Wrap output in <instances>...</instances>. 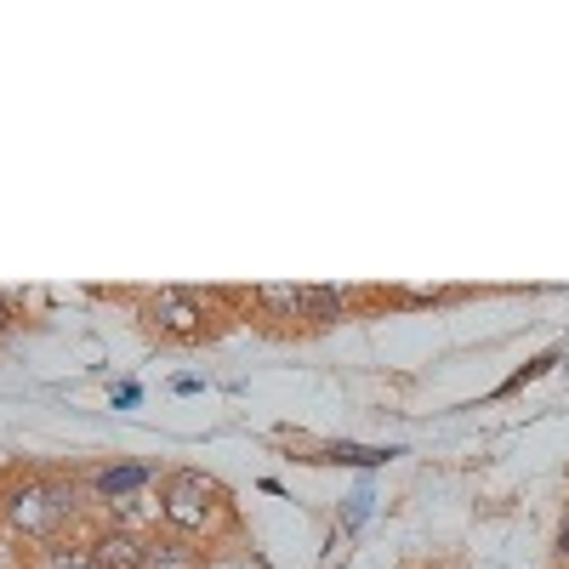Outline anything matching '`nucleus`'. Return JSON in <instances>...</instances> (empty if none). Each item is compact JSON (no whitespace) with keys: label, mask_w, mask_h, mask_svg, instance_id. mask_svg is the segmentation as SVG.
<instances>
[{"label":"nucleus","mask_w":569,"mask_h":569,"mask_svg":"<svg viewBox=\"0 0 569 569\" xmlns=\"http://www.w3.org/2000/svg\"><path fill=\"white\" fill-rule=\"evenodd\" d=\"M80 512V485L74 479H52V472H34V479L12 485L0 496V518H7V530L23 536V541H58Z\"/></svg>","instance_id":"f257e3e1"},{"label":"nucleus","mask_w":569,"mask_h":569,"mask_svg":"<svg viewBox=\"0 0 569 569\" xmlns=\"http://www.w3.org/2000/svg\"><path fill=\"white\" fill-rule=\"evenodd\" d=\"M217 512H222V485L206 479L194 467H177L160 479V518L171 536H211L217 530Z\"/></svg>","instance_id":"f03ea898"},{"label":"nucleus","mask_w":569,"mask_h":569,"mask_svg":"<svg viewBox=\"0 0 569 569\" xmlns=\"http://www.w3.org/2000/svg\"><path fill=\"white\" fill-rule=\"evenodd\" d=\"M211 319H217L211 302L200 291H182V284H166V291H154L149 302H142V325L166 342H206L217 330Z\"/></svg>","instance_id":"7ed1b4c3"},{"label":"nucleus","mask_w":569,"mask_h":569,"mask_svg":"<svg viewBox=\"0 0 569 569\" xmlns=\"http://www.w3.org/2000/svg\"><path fill=\"white\" fill-rule=\"evenodd\" d=\"M142 541H149V536L114 525V530H103V536H91L86 547H91V558H98V569H137V563H142Z\"/></svg>","instance_id":"20e7f679"},{"label":"nucleus","mask_w":569,"mask_h":569,"mask_svg":"<svg viewBox=\"0 0 569 569\" xmlns=\"http://www.w3.org/2000/svg\"><path fill=\"white\" fill-rule=\"evenodd\" d=\"M206 558H200V547L188 541V536H149L142 541V563L137 569H200Z\"/></svg>","instance_id":"39448f33"},{"label":"nucleus","mask_w":569,"mask_h":569,"mask_svg":"<svg viewBox=\"0 0 569 569\" xmlns=\"http://www.w3.org/2000/svg\"><path fill=\"white\" fill-rule=\"evenodd\" d=\"M149 479H154L149 461H114L103 472H91V496H98V501H126L131 490H142Z\"/></svg>","instance_id":"423d86ee"},{"label":"nucleus","mask_w":569,"mask_h":569,"mask_svg":"<svg viewBox=\"0 0 569 569\" xmlns=\"http://www.w3.org/2000/svg\"><path fill=\"white\" fill-rule=\"evenodd\" d=\"M268 319H302V308H308V284H257V297H251Z\"/></svg>","instance_id":"0eeeda50"},{"label":"nucleus","mask_w":569,"mask_h":569,"mask_svg":"<svg viewBox=\"0 0 569 569\" xmlns=\"http://www.w3.org/2000/svg\"><path fill=\"white\" fill-rule=\"evenodd\" d=\"M302 319H308V325H337V319H348V291H337V284H308Z\"/></svg>","instance_id":"6e6552de"},{"label":"nucleus","mask_w":569,"mask_h":569,"mask_svg":"<svg viewBox=\"0 0 569 569\" xmlns=\"http://www.w3.org/2000/svg\"><path fill=\"white\" fill-rule=\"evenodd\" d=\"M34 569H98V558H91V547H80V541H46Z\"/></svg>","instance_id":"1a4fd4ad"},{"label":"nucleus","mask_w":569,"mask_h":569,"mask_svg":"<svg viewBox=\"0 0 569 569\" xmlns=\"http://www.w3.org/2000/svg\"><path fill=\"white\" fill-rule=\"evenodd\" d=\"M12 325H18V302H12V297H0V337H7Z\"/></svg>","instance_id":"9d476101"},{"label":"nucleus","mask_w":569,"mask_h":569,"mask_svg":"<svg viewBox=\"0 0 569 569\" xmlns=\"http://www.w3.org/2000/svg\"><path fill=\"white\" fill-rule=\"evenodd\" d=\"M137 399H142V388H131V382H126V388H114V405H120V410H126V405H137Z\"/></svg>","instance_id":"9b49d317"},{"label":"nucleus","mask_w":569,"mask_h":569,"mask_svg":"<svg viewBox=\"0 0 569 569\" xmlns=\"http://www.w3.org/2000/svg\"><path fill=\"white\" fill-rule=\"evenodd\" d=\"M558 552L569 558V512H563V525H558Z\"/></svg>","instance_id":"f8f14e48"}]
</instances>
